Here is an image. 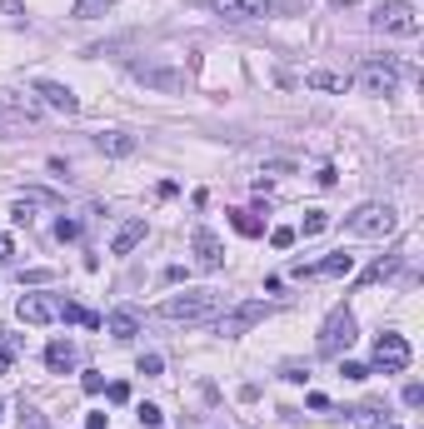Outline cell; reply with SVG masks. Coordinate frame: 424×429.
<instances>
[{"label":"cell","mask_w":424,"mask_h":429,"mask_svg":"<svg viewBox=\"0 0 424 429\" xmlns=\"http://www.w3.org/2000/svg\"><path fill=\"white\" fill-rule=\"evenodd\" d=\"M345 230L359 235V240H385L394 230V205H380V200L359 205L354 214H345Z\"/></svg>","instance_id":"cell-2"},{"label":"cell","mask_w":424,"mask_h":429,"mask_svg":"<svg viewBox=\"0 0 424 429\" xmlns=\"http://www.w3.org/2000/svg\"><path fill=\"white\" fill-rule=\"evenodd\" d=\"M230 225H235V230H240L245 240H255V235H264V225L255 220V214H250V210H230Z\"/></svg>","instance_id":"cell-19"},{"label":"cell","mask_w":424,"mask_h":429,"mask_svg":"<svg viewBox=\"0 0 424 429\" xmlns=\"http://www.w3.org/2000/svg\"><path fill=\"white\" fill-rule=\"evenodd\" d=\"M304 80H309L314 90H345V85H349V75H335V70H309Z\"/></svg>","instance_id":"cell-20"},{"label":"cell","mask_w":424,"mask_h":429,"mask_svg":"<svg viewBox=\"0 0 424 429\" xmlns=\"http://www.w3.org/2000/svg\"><path fill=\"white\" fill-rule=\"evenodd\" d=\"M394 270H399V255H390V260H375V264H369V270H364L359 280H364V285H380V280H390Z\"/></svg>","instance_id":"cell-18"},{"label":"cell","mask_w":424,"mask_h":429,"mask_svg":"<svg viewBox=\"0 0 424 429\" xmlns=\"http://www.w3.org/2000/svg\"><path fill=\"white\" fill-rule=\"evenodd\" d=\"M50 280V270H30V275H20V285H45Z\"/></svg>","instance_id":"cell-39"},{"label":"cell","mask_w":424,"mask_h":429,"mask_svg":"<svg viewBox=\"0 0 424 429\" xmlns=\"http://www.w3.org/2000/svg\"><path fill=\"white\" fill-rule=\"evenodd\" d=\"M20 429H45V419H40L35 409H25V414H20Z\"/></svg>","instance_id":"cell-37"},{"label":"cell","mask_w":424,"mask_h":429,"mask_svg":"<svg viewBox=\"0 0 424 429\" xmlns=\"http://www.w3.org/2000/svg\"><path fill=\"white\" fill-rule=\"evenodd\" d=\"M0 135H6V125H0Z\"/></svg>","instance_id":"cell-41"},{"label":"cell","mask_w":424,"mask_h":429,"mask_svg":"<svg viewBox=\"0 0 424 429\" xmlns=\"http://www.w3.org/2000/svg\"><path fill=\"white\" fill-rule=\"evenodd\" d=\"M11 364H15V345H0V374H11Z\"/></svg>","instance_id":"cell-35"},{"label":"cell","mask_w":424,"mask_h":429,"mask_svg":"<svg viewBox=\"0 0 424 429\" xmlns=\"http://www.w3.org/2000/svg\"><path fill=\"white\" fill-rule=\"evenodd\" d=\"M404 404L419 409V404H424V385H404Z\"/></svg>","instance_id":"cell-32"},{"label":"cell","mask_w":424,"mask_h":429,"mask_svg":"<svg viewBox=\"0 0 424 429\" xmlns=\"http://www.w3.org/2000/svg\"><path fill=\"white\" fill-rule=\"evenodd\" d=\"M0 409H6V404H0Z\"/></svg>","instance_id":"cell-42"},{"label":"cell","mask_w":424,"mask_h":429,"mask_svg":"<svg viewBox=\"0 0 424 429\" xmlns=\"http://www.w3.org/2000/svg\"><path fill=\"white\" fill-rule=\"evenodd\" d=\"M375 30H385V35H419V11L409 6V0H385V6L375 11Z\"/></svg>","instance_id":"cell-5"},{"label":"cell","mask_w":424,"mask_h":429,"mask_svg":"<svg viewBox=\"0 0 424 429\" xmlns=\"http://www.w3.org/2000/svg\"><path fill=\"white\" fill-rule=\"evenodd\" d=\"M110 6H115V0H75V11H70V15H75V20H95V15H105Z\"/></svg>","instance_id":"cell-21"},{"label":"cell","mask_w":424,"mask_h":429,"mask_svg":"<svg viewBox=\"0 0 424 429\" xmlns=\"http://www.w3.org/2000/svg\"><path fill=\"white\" fill-rule=\"evenodd\" d=\"M354 340H359V335H354V314H349V309H330L325 325H320V340H314V350L330 354V359H345V350H349Z\"/></svg>","instance_id":"cell-3"},{"label":"cell","mask_w":424,"mask_h":429,"mask_svg":"<svg viewBox=\"0 0 424 429\" xmlns=\"http://www.w3.org/2000/svg\"><path fill=\"white\" fill-rule=\"evenodd\" d=\"M394 429H399V424H394Z\"/></svg>","instance_id":"cell-43"},{"label":"cell","mask_w":424,"mask_h":429,"mask_svg":"<svg viewBox=\"0 0 424 429\" xmlns=\"http://www.w3.org/2000/svg\"><path fill=\"white\" fill-rule=\"evenodd\" d=\"M80 235V225L75 220H65V214H60V220H56V240H75Z\"/></svg>","instance_id":"cell-28"},{"label":"cell","mask_w":424,"mask_h":429,"mask_svg":"<svg viewBox=\"0 0 424 429\" xmlns=\"http://www.w3.org/2000/svg\"><path fill=\"white\" fill-rule=\"evenodd\" d=\"M409 359H414V354H409V340H404V335L385 330V335L375 340V369H380V374H404Z\"/></svg>","instance_id":"cell-6"},{"label":"cell","mask_w":424,"mask_h":429,"mask_svg":"<svg viewBox=\"0 0 424 429\" xmlns=\"http://www.w3.org/2000/svg\"><path fill=\"white\" fill-rule=\"evenodd\" d=\"M130 70H135L140 80H150V85H160V90H175V85H180V75H175V70H160V65H130Z\"/></svg>","instance_id":"cell-17"},{"label":"cell","mask_w":424,"mask_h":429,"mask_svg":"<svg viewBox=\"0 0 424 429\" xmlns=\"http://www.w3.org/2000/svg\"><path fill=\"white\" fill-rule=\"evenodd\" d=\"M0 15H6V20H25V6H20V0H0Z\"/></svg>","instance_id":"cell-29"},{"label":"cell","mask_w":424,"mask_h":429,"mask_svg":"<svg viewBox=\"0 0 424 429\" xmlns=\"http://www.w3.org/2000/svg\"><path fill=\"white\" fill-rule=\"evenodd\" d=\"M45 364L56 369V374L75 369V345H70V340H50V345H45Z\"/></svg>","instance_id":"cell-16"},{"label":"cell","mask_w":424,"mask_h":429,"mask_svg":"<svg viewBox=\"0 0 424 429\" xmlns=\"http://www.w3.org/2000/svg\"><path fill=\"white\" fill-rule=\"evenodd\" d=\"M105 325H110V335H115V340H135V335H140V314H135L130 305H120L110 319H105Z\"/></svg>","instance_id":"cell-14"},{"label":"cell","mask_w":424,"mask_h":429,"mask_svg":"<svg viewBox=\"0 0 424 429\" xmlns=\"http://www.w3.org/2000/svg\"><path fill=\"white\" fill-rule=\"evenodd\" d=\"M394 85H399V65L394 60H364V70H359V90L364 95H394Z\"/></svg>","instance_id":"cell-7"},{"label":"cell","mask_w":424,"mask_h":429,"mask_svg":"<svg viewBox=\"0 0 424 429\" xmlns=\"http://www.w3.org/2000/svg\"><path fill=\"white\" fill-rule=\"evenodd\" d=\"M295 240H300V235H295V225H275V230H270V245H275V250H290Z\"/></svg>","instance_id":"cell-25"},{"label":"cell","mask_w":424,"mask_h":429,"mask_svg":"<svg viewBox=\"0 0 424 429\" xmlns=\"http://www.w3.org/2000/svg\"><path fill=\"white\" fill-rule=\"evenodd\" d=\"M95 145H100L105 155H115V160H125V155H135V150H140V140H135V135H125V130H105V135H95Z\"/></svg>","instance_id":"cell-13"},{"label":"cell","mask_w":424,"mask_h":429,"mask_svg":"<svg viewBox=\"0 0 424 429\" xmlns=\"http://www.w3.org/2000/svg\"><path fill=\"white\" fill-rule=\"evenodd\" d=\"M30 210H35V205H25V200H15V210H11V220H15V225H30Z\"/></svg>","instance_id":"cell-33"},{"label":"cell","mask_w":424,"mask_h":429,"mask_svg":"<svg viewBox=\"0 0 424 429\" xmlns=\"http://www.w3.org/2000/svg\"><path fill=\"white\" fill-rule=\"evenodd\" d=\"M165 319V325H200V319L220 314V295L215 290H185V295H170L160 300V309H155Z\"/></svg>","instance_id":"cell-1"},{"label":"cell","mask_w":424,"mask_h":429,"mask_svg":"<svg viewBox=\"0 0 424 429\" xmlns=\"http://www.w3.org/2000/svg\"><path fill=\"white\" fill-rule=\"evenodd\" d=\"M105 399H110V404H130V385H125V380L105 385Z\"/></svg>","instance_id":"cell-27"},{"label":"cell","mask_w":424,"mask_h":429,"mask_svg":"<svg viewBox=\"0 0 424 429\" xmlns=\"http://www.w3.org/2000/svg\"><path fill=\"white\" fill-rule=\"evenodd\" d=\"M135 414H140V424H145V429H160V424H165V414H160V404H150V399H145V404H140Z\"/></svg>","instance_id":"cell-24"},{"label":"cell","mask_w":424,"mask_h":429,"mask_svg":"<svg viewBox=\"0 0 424 429\" xmlns=\"http://www.w3.org/2000/svg\"><path fill=\"white\" fill-rule=\"evenodd\" d=\"M340 374H345V380H364L369 369H364V364H354V359H340Z\"/></svg>","instance_id":"cell-30"},{"label":"cell","mask_w":424,"mask_h":429,"mask_svg":"<svg viewBox=\"0 0 424 429\" xmlns=\"http://www.w3.org/2000/svg\"><path fill=\"white\" fill-rule=\"evenodd\" d=\"M85 429H110V414H100V409L85 414Z\"/></svg>","instance_id":"cell-36"},{"label":"cell","mask_w":424,"mask_h":429,"mask_svg":"<svg viewBox=\"0 0 424 429\" xmlns=\"http://www.w3.org/2000/svg\"><path fill=\"white\" fill-rule=\"evenodd\" d=\"M354 429H385V414L375 404H364V409H354Z\"/></svg>","instance_id":"cell-23"},{"label":"cell","mask_w":424,"mask_h":429,"mask_svg":"<svg viewBox=\"0 0 424 429\" xmlns=\"http://www.w3.org/2000/svg\"><path fill=\"white\" fill-rule=\"evenodd\" d=\"M160 364H165L160 354H140V374H160Z\"/></svg>","instance_id":"cell-34"},{"label":"cell","mask_w":424,"mask_h":429,"mask_svg":"<svg viewBox=\"0 0 424 429\" xmlns=\"http://www.w3.org/2000/svg\"><path fill=\"white\" fill-rule=\"evenodd\" d=\"M80 390H85V395H100V390H105V374H100V369H85V374H80Z\"/></svg>","instance_id":"cell-26"},{"label":"cell","mask_w":424,"mask_h":429,"mask_svg":"<svg viewBox=\"0 0 424 429\" xmlns=\"http://www.w3.org/2000/svg\"><path fill=\"white\" fill-rule=\"evenodd\" d=\"M314 180H320V185H325V190H330V185H335V180H340V175H335V165H320V175H314Z\"/></svg>","instance_id":"cell-38"},{"label":"cell","mask_w":424,"mask_h":429,"mask_svg":"<svg viewBox=\"0 0 424 429\" xmlns=\"http://www.w3.org/2000/svg\"><path fill=\"white\" fill-rule=\"evenodd\" d=\"M140 240H145V220H125V225L115 230V240H110V255H130Z\"/></svg>","instance_id":"cell-15"},{"label":"cell","mask_w":424,"mask_h":429,"mask_svg":"<svg viewBox=\"0 0 424 429\" xmlns=\"http://www.w3.org/2000/svg\"><path fill=\"white\" fill-rule=\"evenodd\" d=\"M325 230H330V214H325V210H309V214H304V225H300L295 235H325Z\"/></svg>","instance_id":"cell-22"},{"label":"cell","mask_w":424,"mask_h":429,"mask_svg":"<svg viewBox=\"0 0 424 429\" xmlns=\"http://www.w3.org/2000/svg\"><path fill=\"white\" fill-rule=\"evenodd\" d=\"M35 95L50 105V110H60V115H75V110H80L75 90H70V85H60V80H35Z\"/></svg>","instance_id":"cell-10"},{"label":"cell","mask_w":424,"mask_h":429,"mask_svg":"<svg viewBox=\"0 0 424 429\" xmlns=\"http://www.w3.org/2000/svg\"><path fill=\"white\" fill-rule=\"evenodd\" d=\"M225 20H259V15H270V0H210Z\"/></svg>","instance_id":"cell-12"},{"label":"cell","mask_w":424,"mask_h":429,"mask_svg":"<svg viewBox=\"0 0 424 429\" xmlns=\"http://www.w3.org/2000/svg\"><path fill=\"white\" fill-rule=\"evenodd\" d=\"M195 264L200 270H220L225 264V245H220L215 230H195Z\"/></svg>","instance_id":"cell-11"},{"label":"cell","mask_w":424,"mask_h":429,"mask_svg":"<svg viewBox=\"0 0 424 429\" xmlns=\"http://www.w3.org/2000/svg\"><path fill=\"white\" fill-rule=\"evenodd\" d=\"M20 200H25V205H56V195H50V190H25Z\"/></svg>","instance_id":"cell-31"},{"label":"cell","mask_w":424,"mask_h":429,"mask_svg":"<svg viewBox=\"0 0 424 429\" xmlns=\"http://www.w3.org/2000/svg\"><path fill=\"white\" fill-rule=\"evenodd\" d=\"M295 275H300V280H304V275H309V280H340V275H354V255L340 250V255H330V260H320V264H295Z\"/></svg>","instance_id":"cell-9"},{"label":"cell","mask_w":424,"mask_h":429,"mask_svg":"<svg viewBox=\"0 0 424 429\" xmlns=\"http://www.w3.org/2000/svg\"><path fill=\"white\" fill-rule=\"evenodd\" d=\"M264 319H270V300H240V305H230V309L220 314L215 335H225V340H240V335H250L255 325H264Z\"/></svg>","instance_id":"cell-4"},{"label":"cell","mask_w":424,"mask_h":429,"mask_svg":"<svg viewBox=\"0 0 424 429\" xmlns=\"http://www.w3.org/2000/svg\"><path fill=\"white\" fill-rule=\"evenodd\" d=\"M11 255H15V240H11V235H0V264H6Z\"/></svg>","instance_id":"cell-40"},{"label":"cell","mask_w":424,"mask_h":429,"mask_svg":"<svg viewBox=\"0 0 424 429\" xmlns=\"http://www.w3.org/2000/svg\"><path fill=\"white\" fill-rule=\"evenodd\" d=\"M15 314H20V325H50V319H60V300L56 295H20Z\"/></svg>","instance_id":"cell-8"}]
</instances>
